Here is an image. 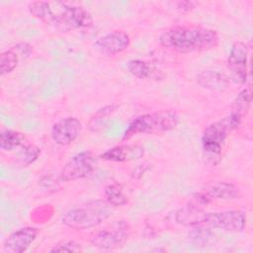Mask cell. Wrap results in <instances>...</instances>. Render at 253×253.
<instances>
[{
    "instance_id": "obj_1",
    "label": "cell",
    "mask_w": 253,
    "mask_h": 253,
    "mask_svg": "<svg viewBox=\"0 0 253 253\" xmlns=\"http://www.w3.org/2000/svg\"><path fill=\"white\" fill-rule=\"evenodd\" d=\"M28 10L39 21L63 33L89 29L94 22L87 9L74 3L33 1Z\"/></svg>"
},
{
    "instance_id": "obj_2",
    "label": "cell",
    "mask_w": 253,
    "mask_h": 253,
    "mask_svg": "<svg viewBox=\"0 0 253 253\" xmlns=\"http://www.w3.org/2000/svg\"><path fill=\"white\" fill-rule=\"evenodd\" d=\"M158 42L161 46L178 53L202 52L215 48L219 44V35L208 27L176 25L163 31Z\"/></svg>"
},
{
    "instance_id": "obj_3",
    "label": "cell",
    "mask_w": 253,
    "mask_h": 253,
    "mask_svg": "<svg viewBox=\"0 0 253 253\" xmlns=\"http://www.w3.org/2000/svg\"><path fill=\"white\" fill-rule=\"evenodd\" d=\"M114 211L115 207L106 200H93L64 211L61 222L74 230L89 229L109 219Z\"/></svg>"
},
{
    "instance_id": "obj_4",
    "label": "cell",
    "mask_w": 253,
    "mask_h": 253,
    "mask_svg": "<svg viewBox=\"0 0 253 253\" xmlns=\"http://www.w3.org/2000/svg\"><path fill=\"white\" fill-rule=\"evenodd\" d=\"M180 116L175 110H161L136 117L126 129L123 140L138 134H161L177 127Z\"/></svg>"
},
{
    "instance_id": "obj_5",
    "label": "cell",
    "mask_w": 253,
    "mask_h": 253,
    "mask_svg": "<svg viewBox=\"0 0 253 253\" xmlns=\"http://www.w3.org/2000/svg\"><path fill=\"white\" fill-rule=\"evenodd\" d=\"M233 127L227 117L210 124L202 134V156L204 163L216 166L222 159L226 139Z\"/></svg>"
},
{
    "instance_id": "obj_6",
    "label": "cell",
    "mask_w": 253,
    "mask_h": 253,
    "mask_svg": "<svg viewBox=\"0 0 253 253\" xmlns=\"http://www.w3.org/2000/svg\"><path fill=\"white\" fill-rule=\"evenodd\" d=\"M130 234V224L125 219H120L93 231L89 236V241L96 248L114 250L122 247L128 240Z\"/></svg>"
},
{
    "instance_id": "obj_7",
    "label": "cell",
    "mask_w": 253,
    "mask_h": 253,
    "mask_svg": "<svg viewBox=\"0 0 253 253\" xmlns=\"http://www.w3.org/2000/svg\"><path fill=\"white\" fill-rule=\"evenodd\" d=\"M247 222L246 213L241 210L206 212L203 225L211 229H220L226 232H241Z\"/></svg>"
},
{
    "instance_id": "obj_8",
    "label": "cell",
    "mask_w": 253,
    "mask_h": 253,
    "mask_svg": "<svg viewBox=\"0 0 253 253\" xmlns=\"http://www.w3.org/2000/svg\"><path fill=\"white\" fill-rule=\"evenodd\" d=\"M97 165V159L91 151H82L73 155L62 167L60 179L64 182L81 180L91 175Z\"/></svg>"
},
{
    "instance_id": "obj_9",
    "label": "cell",
    "mask_w": 253,
    "mask_h": 253,
    "mask_svg": "<svg viewBox=\"0 0 253 253\" xmlns=\"http://www.w3.org/2000/svg\"><path fill=\"white\" fill-rule=\"evenodd\" d=\"M249 47L246 42L236 41L232 43L226 65L230 72V79L238 84H245L248 77Z\"/></svg>"
},
{
    "instance_id": "obj_10",
    "label": "cell",
    "mask_w": 253,
    "mask_h": 253,
    "mask_svg": "<svg viewBox=\"0 0 253 253\" xmlns=\"http://www.w3.org/2000/svg\"><path fill=\"white\" fill-rule=\"evenodd\" d=\"M129 45L130 37L123 30L111 31L98 38L93 43L95 50L107 56L120 54L126 50Z\"/></svg>"
},
{
    "instance_id": "obj_11",
    "label": "cell",
    "mask_w": 253,
    "mask_h": 253,
    "mask_svg": "<svg viewBox=\"0 0 253 253\" xmlns=\"http://www.w3.org/2000/svg\"><path fill=\"white\" fill-rule=\"evenodd\" d=\"M82 123L75 117H66L53 124L50 136L53 142L60 146L73 143L82 131Z\"/></svg>"
},
{
    "instance_id": "obj_12",
    "label": "cell",
    "mask_w": 253,
    "mask_h": 253,
    "mask_svg": "<svg viewBox=\"0 0 253 253\" xmlns=\"http://www.w3.org/2000/svg\"><path fill=\"white\" fill-rule=\"evenodd\" d=\"M39 229L37 227H21L6 237L2 245V251L4 253H23L37 239Z\"/></svg>"
},
{
    "instance_id": "obj_13",
    "label": "cell",
    "mask_w": 253,
    "mask_h": 253,
    "mask_svg": "<svg viewBox=\"0 0 253 253\" xmlns=\"http://www.w3.org/2000/svg\"><path fill=\"white\" fill-rule=\"evenodd\" d=\"M144 147L136 143H123L104 151L100 158L111 162H132L144 156Z\"/></svg>"
},
{
    "instance_id": "obj_14",
    "label": "cell",
    "mask_w": 253,
    "mask_h": 253,
    "mask_svg": "<svg viewBox=\"0 0 253 253\" xmlns=\"http://www.w3.org/2000/svg\"><path fill=\"white\" fill-rule=\"evenodd\" d=\"M207 203L210 204L215 200L221 201H232L241 199L243 194L239 187L235 184L225 181H219L210 184L206 187V189L200 191Z\"/></svg>"
},
{
    "instance_id": "obj_15",
    "label": "cell",
    "mask_w": 253,
    "mask_h": 253,
    "mask_svg": "<svg viewBox=\"0 0 253 253\" xmlns=\"http://www.w3.org/2000/svg\"><path fill=\"white\" fill-rule=\"evenodd\" d=\"M252 102V90L250 85L243 88L232 102L230 113L227 116L233 129L237 128L248 114Z\"/></svg>"
},
{
    "instance_id": "obj_16",
    "label": "cell",
    "mask_w": 253,
    "mask_h": 253,
    "mask_svg": "<svg viewBox=\"0 0 253 253\" xmlns=\"http://www.w3.org/2000/svg\"><path fill=\"white\" fill-rule=\"evenodd\" d=\"M126 68L132 76L140 80L161 81L165 77V74L161 69L147 60L131 59L127 62Z\"/></svg>"
},
{
    "instance_id": "obj_17",
    "label": "cell",
    "mask_w": 253,
    "mask_h": 253,
    "mask_svg": "<svg viewBox=\"0 0 253 253\" xmlns=\"http://www.w3.org/2000/svg\"><path fill=\"white\" fill-rule=\"evenodd\" d=\"M196 81L204 89L222 93L229 89L231 79L216 70H203L197 75Z\"/></svg>"
},
{
    "instance_id": "obj_18",
    "label": "cell",
    "mask_w": 253,
    "mask_h": 253,
    "mask_svg": "<svg viewBox=\"0 0 253 253\" xmlns=\"http://www.w3.org/2000/svg\"><path fill=\"white\" fill-rule=\"evenodd\" d=\"M207 211L201 208L186 204L175 212V220L177 223L184 226L203 225L204 217Z\"/></svg>"
},
{
    "instance_id": "obj_19",
    "label": "cell",
    "mask_w": 253,
    "mask_h": 253,
    "mask_svg": "<svg viewBox=\"0 0 253 253\" xmlns=\"http://www.w3.org/2000/svg\"><path fill=\"white\" fill-rule=\"evenodd\" d=\"M27 135L21 131L4 129L0 133V148L2 151H13L29 144Z\"/></svg>"
},
{
    "instance_id": "obj_20",
    "label": "cell",
    "mask_w": 253,
    "mask_h": 253,
    "mask_svg": "<svg viewBox=\"0 0 253 253\" xmlns=\"http://www.w3.org/2000/svg\"><path fill=\"white\" fill-rule=\"evenodd\" d=\"M105 200L113 207H122L128 202V198L125 193L123 186L119 183H111L104 189Z\"/></svg>"
},
{
    "instance_id": "obj_21",
    "label": "cell",
    "mask_w": 253,
    "mask_h": 253,
    "mask_svg": "<svg viewBox=\"0 0 253 253\" xmlns=\"http://www.w3.org/2000/svg\"><path fill=\"white\" fill-rule=\"evenodd\" d=\"M21 60L20 55L17 53L15 48L12 46L9 49H6L0 54V69L1 75L11 73L19 64Z\"/></svg>"
},
{
    "instance_id": "obj_22",
    "label": "cell",
    "mask_w": 253,
    "mask_h": 253,
    "mask_svg": "<svg viewBox=\"0 0 253 253\" xmlns=\"http://www.w3.org/2000/svg\"><path fill=\"white\" fill-rule=\"evenodd\" d=\"M41 155V148H39L35 144H27L26 146L22 147L21 150L18 152L17 158L18 161L23 166H28L32 163H34L39 156Z\"/></svg>"
},
{
    "instance_id": "obj_23",
    "label": "cell",
    "mask_w": 253,
    "mask_h": 253,
    "mask_svg": "<svg viewBox=\"0 0 253 253\" xmlns=\"http://www.w3.org/2000/svg\"><path fill=\"white\" fill-rule=\"evenodd\" d=\"M117 108H118V106H116V105H110V106H106V107L100 109L94 115V117L90 120V122H89L90 128H92L94 131L97 130V126L98 125H102L103 122L105 120H107L106 118L111 116L116 111Z\"/></svg>"
},
{
    "instance_id": "obj_24",
    "label": "cell",
    "mask_w": 253,
    "mask_h": 253,
    "mask_svg": "<svg viewBox=\"0 0 253 253\" xmlns=\"http://www.w3.org/2000/svg\"><path fill=\"white\" fill-rule=\"evenodd\" d=\"M82 250L81 244L73 240H65L54 244L49 252H79Z\"/></svg>"
},
{
    "instance_id": "obj_25",
    "label": "cell",
    "mask_w": 253,
    "mask_h": 253,
    "mask_svg": "<svg viewBox=\"0 0 253 253\" xmlns=\"http://www.w3.org/2000/svg\"><path fill=\"white\" fill-rule=\"evenodd\" d=\"M13 47L15 48L17 53L20 55L21 59L28 58L32 54V52H33V46L30 43L25 42H18Z\"/></svg>"
},
{
    "instance_id": "obj_26",
    "label": "cell",
    "mask_w": 253,
    "mask_h": 253,
    "mask_svg": "<svg viewBox=\"0 0 253 253\" xmlns=\"http://www.w3.org/2000/svg\"><path fill=\"white\" fill-rule=\"evenodd\" d=\"M173 5L175 6L174 9L179 12H189L195 9L197 3L193 1H176L173 2Z\"/></svg>"
}]
</instances>
